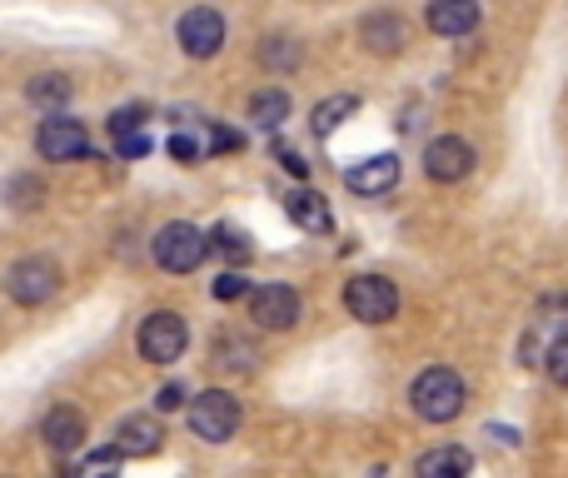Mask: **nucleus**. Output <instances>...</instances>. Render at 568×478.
<instances>
[{"label": "nucleus", "mask_w": 568, "mask_h": 478, "mask_svg": "<svg viewBox=\"0 0 568 478\" xmlns=\"http://www.w3.org/2000/svg\"><path fill=\"white\" fill-rule=\"evenodd\" d=\"M464 404H469V384H464V374L449 369V364H434V369H424L419 379L409 384V409L419 414L424 424H454L464 414Z\"/></svg>", "instance_id": "obj_1"}, {"label": "nucleus", "mask_w": 568, "mask_h": 478, "mask_svg": "<svg viewBox=\"0 0 568 478\" xmlns=\"http://www.w3.org/2000/svg\"><path fill=\"white\" fill-rule=\"evenodd\" d=\"M150 254H155V264L165 274H195L210 254V235L200 225H190V220H170V225L155 230Z\"/></svg>", "instance_id": "obj_2"}, {"label": "nucleus", "mask_w": 568, "mask_h": 478, "mask_svg": "<svg viewBox=\"0 0 568 478\" xmlns=\"http://www.w3.org/2000/svg\"><path fill=\"white\" fill-rule=\"evenodd\" d=\"M185 419H190V434H195V439L230 444L245 414H240V399L230 389H205V394H195V399L185 404Z\"/></svg>", "instance_id": "obj_3"}, {"label": "nucleus", "mask_w": 568, "mask_h": 478, "mask_svg": "<svg viewBox=\"0 0 568 478\" xmlns=\"http://www.w3.org/2000/svg\"><path fill=\"white\" fill-rule=\"evenodd\" d=\"M135 349L145 364H175L180 354L190 349V324L185 314L175 309H155L140 319V334H135Z\"/></svg>", "instance_id": "obj_4"}, {"label": "nucleus", "mask_w": 568, "mask_h": 478, "mask_svg": "<svg viewBox=\"0 0 568 478\" xmlns=\"http://www.w3.org/2000/svg\"><path fill=\"white\" fill-rule=\"evenodd\" d=\"M344 309L359 324H389L394 314H399V289H394V279H384V274H354V279L344 284Z\"/></svg>", "instance_id": "obj_5"}, {"label": "nucleus", "mask_w": 568, "mask_h": 478, "mask_svg": "<svg viewBox=\"0 0 568 478\" xmlns=\"http://www.w3.org/2000/svg\"><path fill=\"white\" fill-rule=\"evenodd\" d=\"M6 294L16 304H26V309L55 299L60 294V264L45 260V254H26V260H16L6 269Z\"/></svg>", "instance_id": "obj_6"}, {"label": "nucleus", "mask_w": 568, "mask_h": 478, "mask_svg": "<svg viewBox=\"0 0 568 478\" xmlns=\"http://www.w3.org/2000/svg\"><path fill=\"white\" fill-rule=\"evenodd\" d=\"M175 40H180V50H185L190 60H215L220 50H225V16H220L215 6L185 10L180 26H175Z\"/></svg>", "instance_id": "obj_7"}, {"label": "nucleus", "mask_w": 568, "mask_h": 478, "mask_svg": "<svg viewBox=\"0 0 568 478\" xmlns=\"http://www.w3.org/2000/svg\"><path fill=\"white\" fill-rule=\"evenodd\" d=\"M36 155L50 165H65V160L90 155V130L70 115H45L36 125Z\"/></svg>", "instance_id": "obj_8"}, {"label": "nucleus", "mask_w": 568, "mask_h": 478, "mask_svg": "<svg viewBox=\"0 0 568 478\" xmlns=\"http://www.w3.org/2000/svg\"><path fill=\"white\" fill-rule=\"evenodd\" d=\"M424 175L434 185H459L474 175V145L464 135H434L424 145Z\"/></svg>", "instance_id": "obj_9"}, {"label": "nucleus", "mask_w": 568, "mask_h": 478, "mask_svg": "<svg viewBox=\"0 0 568 478\" xmlns=\"http://www.w3.org/2000/svg\"><path fill=\"white\" fill-rule=\"evenodd\" d=\"M300 314H304V299L290 284H260V289H250V319H255L260 329H270V334L294 329Z\"/></svg>", "instance_id": "obj_10"}, {"label": "nucleus", "mask_w": 568, "mask_h": 478, "mask_svg": "<svg viewBox=\"0 0 568 478\" xmlns=\"http://www.w3.org/2000/svg\"><path fill=\"white\" fill-rule=\"evenodd\" d=\"M359 40H364V50L369 55H379V60H389V55H399L404 45H409V20L399 16V10H369V16L359 20Z\"/></svg>", "instance_id": "obj_11"}, {"label": "nucleus", "mask_w": 568, "mask_h": 478, "mask_svg": "<svg viewBox=\"0 0 568 478\" xmlns=\"http://www.w3.org/2000/svg\"><path fill=\"white\" fill-rule=\"evenodd\" d=\"M90 429H85V414L70 409V404H55V409L40 419V444H45L55 459H70L75 449H85Z\"/></svg>", "instance_id": "obj_12"}, {"label": "nucleus", "mask_w": 568, "mask_h": 478, "mask_svg": "<svg viewBox=\"0 0 568 478\" xmlns=\"http://www.w3.org/2000/svg\"><path fill=\"white\" fill-rule=\"evenodd\" d=\"M394 185H399V155H369L364 165L344 170V190L349 195L374 200V195H389Z\"/></svg>", "instance_id": "obj_13"}, {"label": "nucleus", "mask_w": 568, "mask_h": 478, "mask_svg": "<svg viewBox=\"0 0 568 478\" xmlns=\"http://www.w3.org/2000/svg\"><path fill=\"white\" fill-rule=\"evenodd\" d=\"M160 444H165V424H160L155 414H130V419H120L115 449L125 454V459H150V454H160Z\"/></svg>", "instance_id": "obj_14"}, {"label": "nucleus", "mask_w": 568, "mask_h": 478, "mask_svg": "<svg viewBox=\"0 0 568 478\" xmlns=\"http://www.w3.org/2000/svg\"><path fill=\"white\" fill-rule=\"evenodd\" d=\"M479 0H429V30L444 40H459V35H474L479 30Z\"/></svg>", "instance_id": "obj_15"}, {"label": "nucleus", "mask_w": 568, "mask_h": 478, "mask_svg": "<svg viewBox=\"0 0 568 478\" xmlns=\"http://www.w3.org/2000/svg\"><path fill=\"white\" fill-rule=\"evenodd\" d=\"M284 215H290L304 235H329V230H334L329 205H324V195H320V190H310V185H300V190H290V195H284Z\"/></svg>", "instance_id": "obj_16"}, {"label": "nucleus", "mask_w": 568, "mask_h": 478, "mask_svg": "<svg viewBox=\"0 0 568 478\" xmlns=\"http://www.w3.org/2000/svg\"><path fill=\"white\" fill-rule=\"evenodd\" d=\"M250 120H255L260 130H280L284 120H290V90L284 85H265L250 95Z\"/></svg>", "instance_id": "obj_17"}, {"label": "nucleus", "mask_w": 568, "mask_h": 478, "mask_svg": "<svg viewBox=\"0 0 568 478\" xmlns=\"http://www.w3.org/2000/svg\"><path fill=\"white\" fill-rule=\"evenodd\" d=\"M469 469H474L469 449H429V454H419V464H414L419 478H464Z\"/></svg>", "instance_id": "obj_18"}, {"label": "nucleus", "mask_w": 568, "mask_h": 478, "mask_svg": "<svg viewBox=\"0 0 568 478\" xmlns=\"http://www.w3.org/2000/svg\"><path fill=\"white\" fill-rule=\"evenodd\" d=\"M255 359H260L255 344L240 339V334H220V339H215V364L225 374H250V369H255Z\"/></svg>", "instance_id": "obj_19"}, {"label": "nucleus", "mask_w": 568, "mask_h": 478, "mask_svg": "<svg viewBox=\"0 0 568 478\" xmlns=\"http://www.w3.org/2000/svg\"><path fill=\"white\" fill-rule=\"evenodd\" d=\"M354 110H359V100L354 95H329V100H320V105H314V115H310V130L314 135H334V130L344 125V120L354 115Z\"/></svg>", "instance_id": "obj_20"}, {"label": "nucleus", "mask_w": 568, "mask_h": 478, "mask_svg": "<svg viewBox=\"0 0 568 478\" xmlns=\"http://www.w3.org/2000/svg\"><path fill=\"white\" fill-rule=\"evenodd\" d=\"M260 65L265 70H294L300 65V40L294 35H265L260 40Z\"/></svg>", "instance_id": "obj_21"}, {"label": "nucleus", "mask_w": 568, "mask_h": 478, "mask_svg": "<svg viewBox=\"0 0 568 478\" xmlns=\"http://www.w3.org/2000/svg\"><path fill=\"white\" fill-rule=\"evenodd\" d=\"M26 95L36 100V105H65V100H70V80L65 75H36L26 85Z\"/></svg>", "instance_id": "obj_22"}, {"label": "nucleus", "mask_w": 568, "mask_h": 478, "mask_svg": "<svg viewBox=\"0 0 568 478\" xmlns=\"http://www.w3.org/2000/svg\"><path fill=\"white\" fill-rule=\"evenodd\" d=\"M210 250H220L225 260H250V250H255V244H250V235H240L235 225H220L215 235H210Z\"/></svg>", "instance_id": "obj_23"}, {"label": "nucleus", "mask_w": 568, "mask_h": 478, "mask_svg": "<svg viewBox=\"0 0 568 478\" xmlns=\"http://www.w3.org/2000/svg\"><path fill=\"white\" fill-rule=\"evenodd\" d=\"M145 115H150V110L145 105H120V110H110V135H135V130L140 125H145Z\"/></svg>", "instance_id": "obj_24"}, {"label": "nucleus", "mask_w": 568, "mask_h": 478, "mask_svg": "<svg viewBox=\"0 0 568 478\" xmlns=\"http://www.w3.org/2000/svg\"><path fill=\"white\" fill-rule=\"evenodd\" d=\"M6 200H10V205H16V210H30V205H36V200H45V190H40L30 175H16V180H10V185H6Z\"/></svg>", "instance_id": "obj_25"}, {"label": "nucleus", "mask_w": 568, "mask_h": 478, "mask_svg": "<svg viewBox=\"0 0 568 478\" xmlns=\"http://www.w3.org/2000/svg\"><path fill=\"white\" fill-rule=\"evenodd\" d=\"M544 369H549V379L559 384V389H568V334L549 344V354H544Z\"/></svg>", "instance_id": "obj_26"}, {"label": "nucleus", "mask_w": 568, "mask_h": 478, "mask_svg": "<svg viewBox=\"0 0 568 478\" xmlns=\"http://www.w3.org/2000/svg\"><path fill=\"white\" fill-rule=\"evenodd\" d=\"M245 294H250V279H245V274H240V269H225V274H220V279H215V299H245Z\"/></svg>", "instance_id": "obj_27"}, {"label": "nucleus", "mask_w": 568, "mask_h": 478, "mask_svg": "<svg viewBox=\"0 0 568 478\" xmlns=\"http://www.w3.org/2000/svg\"><path fill=\"white\" fill-rule=\"evenodd\" d=\"M155 409H160V414H175V409H185V389H180V384H165V389L155 394Z\"/></svg>", "instance_id": "obj_28"}, {"label": "nucleus", "mask_w": 568, "mask_h": 478, "mask_svg": "<svg viewBox=\"0 0 568 478\" xmlns=\"http://www.w3.org/2000/svg\"><path fill=\"white\" fill-rule=\"evenodd\" d=\"M170 155H175L180 165H195V160H200V145H195L190 135H175V140H170Z\"/></svg>", "instance_id": "obj_29"}, {"label": "nucleus", "mask_w": 568, "mask_h": 478, "mask_svg": "<svg viewBox=\"0 0 568 478\" xmlns=\"http://www.w3.org/2000/svg\"><path fill=\"white\" fill-rule=\"evenodd\" d=\"M210 150H240V135L235 130H225V125H215L210 130Z\"/></svg>", "instance_id": "obj_30"}, {"label": "nucleus", "mask_w": 568, "mask_h": 478, "mask_svg": "<svg viewBox=\"0 0 568 478\" xmlns=\"http://www.w3.org/2000/svg\"><path fill=\"white\" fill-rule=\"evenodd\" d=\"M275 160H280V165H284V170H290V175H300V180H304V175H310V165H304V160H300V155H294V150H284V145H280V150H275Z\"/></svg>", "instance_id": "obj_31"}, {"label": "nucleus", "mask_w": 568, "mask_h": 478, "mask_svg": "<svg viewBox=\"0 0 568 478\" xmlns=\"http://www.w3.org/2000/svg\"><path fill=\"white\" fill-rule=\"evenodd\" d=\"M115 145H120V155H130V160H135V155H145V150H150V145H145V135H140V130H135V135H120Z\"/></svg>", "instance_id": "obj_32"}]
</instances>
